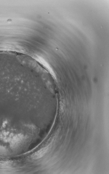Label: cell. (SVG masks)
<instances>
[{
    "instance_id": "cell-1",
    "label": "cell",
    "mask_w": 109,
    "mask_h": 174,
    "mask_svg": "<svg viewBox=\"0 0 109 174\" xmlns=\"http://www.w3.org/2000/svg\"><path fill=\"white\" fill-rule=\"evenodd\" d=\"M48 149V147H46L40 150L33 155L32 156L33 158L34 159H37L42 157L47 151Z\"/></svg>"
}]
</instances>
